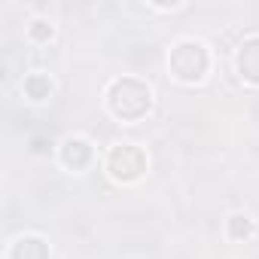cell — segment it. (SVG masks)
I'll return each mask as SVG.
<instances>
[{"label":"cell","mask_w":259,"mask_h":259,"mask_svg":"<svg viewBox=\"0 0 259 259\" xmlns=\"http://www.w3.org/2000/svg\"><path fill=\"white\" fill-rule=\"evenodd\" d=\"M153 104V95L150 89L141 82V79H132V76H122L110 85L107 92V107L116 119H125V122H135L141 119Z\"/></svg>","instance_id":"cell-1"},{"label":"cell","mask_w":259,"mask_h":259,"mask_svg":"<svg viewBox=\"0 0 259 259\" xmlns=\"http://www.w3.org/2000/svg\"><path fill=\"white\" fill-rule=\"evenodd\" d=\"M171 73L180 79V82H198L204 73H207V64H210V55L204 49V43L198 40H180L174 49H171Z\"/></svg>","instance_id":"cell-2"},{"label":"cell","mask_w":259,"mask_h":259,"mask_svg":"<svg viewBox=\"0 0 259 259\" xmlns=\"http://www.w3.org/2000/svg\"><path fill=\"white\" fill-rule=\"evenodd\" d=\"M107 171L119 183H132L147 171V156L135 144H119L107 153Z\"/></svg>","instance_id":"cell-3"},{"label":"cell","mask_w":259,"mask_h":259,"mask_svg":"<svg viewBox=\"0 0 259 259\" xmlns=\"http://www.w3.org/2000/svg\"><path fill=\"white\" fill-rule=\"evenodd\" d=\"M235 64H238V73L247 82H256L259 85V37H250V40H244L238 46Z\"/></svg>","instance_id":"cell-4"},{"label":"cell","mask_w":259,"mask_h":259,"mask_svg":"<svg viewBox=\"0 0 259 259\" xmlns=\"http://www.w3.org/2000/svg\"><path fill=\"white\" fill-rule=\"evenodd\" d=\"M92 159H95V150H92L89 141H82V138H70V141H64V147H61V162H64L67 168L79 171V168H85Z\"/></svg>","instance_id":"cell-5"},{"label":"cell","mask_w":259,"mask_h":259,"mask_svg":"<svg viewBox=\"0 0 259 259\" xmlns=\"http://www.w3.org/2000/svg\"><path fill=\"white\" fill-rule=\"evenodd\" d=\"M10 259H49V247L43 238H34V235H25L13 244L10 250Z\"/></svg>","instance_id":"cell-6"},{"label":"cell","mask_w":259,"mask_h":259,"mask_svg":"<svg viewBox=\"0 0 259 259\" xmlns=\"http://www.w3.org/2000/svg\"><path fill=\"white\" fill-rule=\"evenodd\" d=\"M25 92H28V98L43 101V98H49V92H52V79H49L46 73H31V76L25 79Z\"/></svg>","instance_id":"cell-7"},{"label":"cell","mask_w":259,"mask_h":259,"mask_svg":"<svg viewBox=\"0 0 259 259\" xmlns=\"http://www.w3.org/2000/svg\"><path fill=\"white\" fill-rule=\"evenodd\" d=\"M250 232H253V220H250L247 213H235V217H229V235H232L235 241L250 238Z\"/></svg>","instance_id":"cell-8"},{"label":"cell","mask_w":259,"mask_h":259,"mask_svg":"<svg viewBox=\"0 0 259 259\" xmlns=\"http://www.w3.org/2000/svg\"><path fill=\"white\" fill-rule=\"evenodd\" d=\"M28 34H31L34 40H49V37H52V25H49V22H43V19H37V22H31Z\"/></svg>","instance_id":"cell-9"}]
</instances>
